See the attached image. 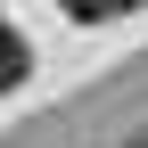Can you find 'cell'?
<instances>
[{
    "mask_svg": "<svg viewBox=\"0 0 148 148\" xmlns=\"http://www.w3.org/2000/svg\"><path fill=\"white\" fill-rule=\"evenodd\" d=\"M16 82H25V41L0 25V90H16Z\"/></svg>",
    "mask_w": 148,
    "mask_h": 148,
    "instance_id": "1",
    "label": "cell"
},
{
    "mask_svg": "<svg viewBox=\"0 0 148 148\" xmlns=\"http://www.w3.org/2000/svg\"><path fill=\"white\" fill-rule=\"evenodd\" d=\"M58 8H66V16H82V25H107V16H123L132 0H58Z\"/></svg>",
    "mask_w": 148,
    "mask_h": 148,
    "instance_id": "2",
    "label": "cell"
},
{
    "mask_svg": "<svg viewBox=\"0 0 148 148\" xmlns=\"http://www.w3.org/2000/svg\"><path fill=\"white\" fill-rule=\"evenodd\" d=\"M132 148H148V132H140V140H132Z\"/></svg>",
    "mask_w": 148,
    "mask_h": 148,
    "instance_id": "3",
    "label": "cell"
}]
</instances>
